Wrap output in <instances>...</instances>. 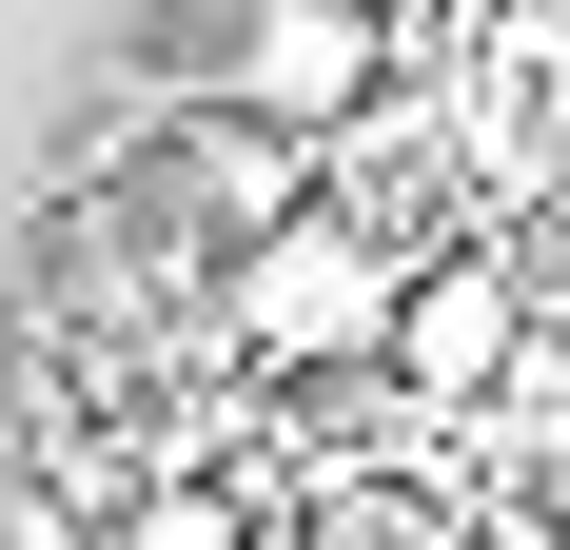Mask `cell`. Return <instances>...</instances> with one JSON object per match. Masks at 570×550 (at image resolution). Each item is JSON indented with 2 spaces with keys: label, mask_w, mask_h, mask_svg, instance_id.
<instances>
[{
  "label": "cell",
  "mask_w": 570,
  "mask_h": 550,
  "mask_svg": "<svg viewBox=\"0 0 570 550\" xmlns=\"http://www.w3.org/2000/svg\"><path fill=\"white\" fill-rule=\"evenodd\" d=\"M295 197H315V158H295V138H256V118H217V99L158 138V217H177V256H197V275H217V256H256Z\"/></svg>",
  "instance_id": "cell-4"
},
{
  "label": "cell",
  "mask_w": 570,
  "mask_h": 550,
  "mask_svg": "<svg viewBox=\"0 0 570 550\" xmlns=\"http://www.w3.org/2000/svg\"><path fill=\"white\" fill-rule=\"evenodd\" d=\"M394 0H236L217 20V118H256V138H354V118L394 99Z\"/></svg>",
  "instance_id": "cell-2"
},
{
  "label": "cell",
  "mask_w": 570,
  "mask_h": 550,
  "mask_svg": "<svg viewBox=\"0 0 570 550\" xmlns=\"http://www.w3.org/2000/svg\"><path fill=\"white\" fill-rule=\"evenodd\" d=\"M531 256H570V118L531 138Z\"/></svg>",
  "instance_id": "cell-6"
},
{
  "label": "cell",
  "mask_w": 570,
  "mask_h": 550,
  "mask_svg": "<svg viewBox=\"0 0 570 550\" xmlns=\"http://www.w3.org/2000/svg\"><path fill=\"white\" fill-rule=\"evenodd\" d=\"M394 236L354 217V197H295L256 256H217V334L256 374H374V334H394Z\"/></svg>",
  "instance_id": "cell-1"
},
{
  "label": "cell",
  "mask_w": 570,
  "mask_h": 550,
  "mask_svg": "<svg viewBox=\"0 0 570 550\" xmlns=\"http://www.w3.org/2000/svg\"><path fill=\"white\" fill-rule=\"evenodd\" d=\"M118 550H256V511L217 472H158V492H118Z\"/></svg>",
  "instance_id": "cell-5"
},
{
  "label": "cell",
  "mask_w": 570,
  "mask_h": 550,
  "mask_svg": "<svg viewBox=\"0 0 570 550\" xmlns=\"http://www.w3.org/2000/svg\"><path fill=\"white\" fill-rule=\"evenodd\" d=\"M374 374H394L413 413H492V393L531 374V256H512V236H433V256L394 275Z\"/></svg>",
  "instance_id": "cell-3"
},
{
  "label": "cell",
  "mask_w": 570,
  "mask_h": 550,
  "mask_svg": "<svg viewBox=\"0 0 570 550\" xmlns=\"http://www.w3.org/2000/svg\"><path fill=\"white\" fill-rule=\"evenodd\" d=\"M256 550H315V511H256Z\"/></svg>",
  "instance_id": "cell-7"
}]
</instances>
